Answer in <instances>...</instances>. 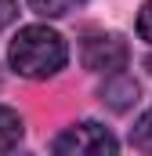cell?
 I'll use <instances>...</instances> for the list:
<instances>
[{
  "mask_svg": "<svg viewBox=\"0 0 152 156\" xmlns=\"http://www.w3.org/2000/svg\"><path fill=\"white\" fill-rule=\"evenodd\" d=\"M0 80H4V76H0Z\"/></svg>",
  "mask_w": 152,
  "mask_h": 156,
  "instance_id": "10",
  "label": "cell"
},
{
  "mask_svg": "<svg viewBox=\"0 0 152 156\" xmlns=\"http://www.w3.org/2000/svg\"><path fill=\"white\" fill-rule=\"evenodd\" d=\"M18 18V0H0V29H7Z\"/></svg>",
  "mask_w": 152,
  "mask_h": 156,
  "instance_id": "9",
  "label": "cell"
},
{
  "mask_svg": "<svg viewBox=\"0 0 152 156\" xmlns=\"http://www.w3.org/2000/svg\"><path fill=\"white\" fill-rule=\"evenodd\" d=\"M80 62L91 73H116L130 62V44L112 29H94L80 40Z\"/></svg>",
  "mask_w": 152,
  "mask_h": 156,
  "instance_id": "3",
  "label": "cell"
},
{
  "mask_svg": "<svg viewBox=\"0 0 152 156\" xmlns=\"http://www.w3.org/2000/svg\"><path fill=\"white\" fill-rule=\"evenodd\" d=\"M7 62L26 80H51L65 69L69 47H65L62 33H54L47 26H22L15 40L7 44Z\"/></svg>",
  "mask_w": 152,
  "mask_h": 156,
  "instance_id": "1",
  "label": "cell"
},
{
  "mask_svg": "<svg viewBox=\"0 0 152 156\" xmlns=\"http://www.w3.org/2000/svg\"><path fill=\"white\" fill-rule=\"evenodd\" d=\"M51 153H58V156H112V153H119V142L105 123L80 120V123H69L62 134H54Z\"/></svg>",
  "mask_w": 152,
  "mask_h": 156,
  "instance_id": "2",
  "label": "cell"
},
{
  "mask_svg": "<svg viewBox=\"0 0 152 156\" xmlns=\"http://www.w3.org/2000/svg\"><path fill=\"white\" fill-rule=\"evenodd\" d=\"M138 37L152 44V0H145L141 11H138Z\"/></svg>",
  "mask_w": 152,
  "mask_h": 156,
  "instance_id": "8",
  "label": "cell"
},
{
  "mask_svg": "<svg viewBox=\"0 0 152 156\" xmlns=\"http://www.w3.org/2000/svg\"><path fill=\"white\" fill-rule=\"evenodd\" d=\"M130 145L141 153H152V109H145L138 116V123L130 127Z\"/></svg>",
  "mask_w": 152,
  "mask_h": 156,
  "instance_id": "7",
  "label": "cell"
},
{
  "mask_svg": "<svg viewBox=\"0 0 152 156\" xmlns=\"http://www.w3.org/2000/svg\"><path fill=\"white\" fill-rule=\"evenodd\" d=\"M29 4V11H36L43 18H62V15H69L76 7H83L87 0H26Z\"/></svg>",
  "mask_w": 152,
  "mask_h": 156,
  "instance_id": "6",
  "label": "cell"
},
{
  "mask_svg": "<svg viewBox=\"0 0 152 156\" xmlns=\"http://www.w3.org/2000/svg\"><path fill=\"white\" fill-rule=\"evenodd\" d=\"M98 98H102L105 109L127 113V109L138 105V98H141V83H138L134 76H127L123 69H116V73H105V83L98 87Z\"/></svg>",
  "mask_w": 152,
  "mask_h": 156,
  "instance_id": "4",
  "label": "cell"
},
{
  "mask_svg": "<svg viewBox=\"0 0 152 156\" xmlns=\"http://www.w3.org/2000/svg\"><path fill=\"white\" fill-rule=\"evenodd\" d=\"M26 138V120L18 116V109L0 105V153L18 149V142Z\"/></svg>",
  "mask_w": 152,
  "mask_h": 156,
  "instance_id": "5",
  "label": "cell"
}]
</instances>
